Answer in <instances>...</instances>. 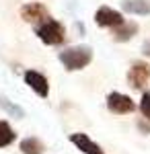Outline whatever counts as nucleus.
Segmentation results:
<instances>
[{
  "instance_id": "1",
  "label": "nucleus",
  "mask_w": 150,
  "mask_h": 154,
  "mask_svg": "<svg viewBox=\"0 0 150 154\" xmlns=\"http://www.w3.org/2000/svg\"><path fill=\"white\" fill-rule=\"evenodd\" d=\"M58 58L68 72H76V70L86 68L91 64L92 49L89 45H74V48H68V49H64V51H60Z\"/></svg>"
},
{
  "instance_id": "2",
  "label": "nucleus",
  "mask_w": 150,
  "mask_h": 154,
  "mask_svg": "<svg viewBox=\"0 0 150 154\" xmlns=\"http://www.w3.org/2000/svg\"><path fill=\"white\" fill-rule=\"evenodd\" d=\"M35 35L39 37L45 45H62L66 41V29L56 19H47L43 25L35 27Z\"/></svg>"
},
{
  "instance_id": "3",
  "label": "nucleus",
  "mask_w": 150,
  "mask_h": 154,
  "mask_svg": "<svg viewBox=\"0 0 150 154\" xmlns=\"http://www.w3.org/2000/svg\"><path fill=\"white\" fill-rule=\"evenodd\" d=\"M107 109L115 115H127V113L136 111V103L132 101V97L113 91V93L107 95Z\"/></svg>"
},
{
  "instance_id": "4",
  "label": "nucleus",
  "mask_w": 150,
  "mask_h": 154,
  "mask_svg": "<svg viewBox=\"0 0 150 154\" xmlns=\"http://www.w3.org/2000/svg\"><path fill=\"white\" fill-rule=\"evenodd\" d=\"M21 19H23L25 23H31V25H43L49 19V12L43 4H39V2H29V4H25L21 6Z\"/></svg>"
},
{
  "instance_id": "5",
  "label": "nucleus",
  "mask_w": 150,
  "mask_h": 154,
  "mask_svg": "<svg viewBox=\"0 0 150 154\" xmlns=\"http://www.w3.org/2000/svg\"><path fill=\"white\" fill-rule=\"evenodd\" d=\"M95 23L99 25V27L117 29V27H121L126 21H123V14L119 11L111 8V6H101V8H97V12H95Z\"/></svg>"
},
{
  "instance_id": "6",
  "label": "nucleus",
  "mask_w": 150,
  "mask_h": 154,
  "mask_svg": "<svg viewBox=\"0 0 150 154\" xmlns=\"http://www.w3.org/2000/svg\"><path fill=\"white\" fill-rule=\"evenodd\" d=\"M148 80H150V64H146V62H134L130 72H127V82H130V86L140 91V88L146 86Z\"/></svg>"
},
{
  "instance_id": "7",
  "label": "nucleus",
  "mask_w": 150,
  "mask_h": 154,
  "mask_svg": "<svg viewBox=\"0 0 150 154\" xmlns=\"http://www.w3.org/2000/svg\"><path fill=\"white\" fill-rule=\"evenodd\" d=\"M25 82L29 84V86H31L39 97H43V99H45V97L49 95V82H47V78L41 74V72L27 70V72H25Z\"/></svg>"
},
{
  "instance_id": "8",
  "label": "nucleus",
  "mask_w": 150,
  "mask_h": 154,
  "mask_svg": "<svg viewBox=\"0 0 150 154\" xmlns=\"http://www.w3.org/2000/svg\"><path fill=\"white\" fill-rule=\"evenodd\" d=\"M70 142L84 154H105L103 148H101L99 144H95L86 134H80V131H78V134H70Z\"/></svg>"
},
{
  "instance_id": "9",
  "label": "nucleus",
  "mask_w": 150,
  "mask_h": 154,
  "mask_svg": "<svg viewBox=\"0 0 150 154\" xmlns=\"http://www.w3.org/2000/svg\"><path fill=\"white\" fill-rule=\"evenodd\" d=\"M138 23H134V21H126V23L121 25V27H117V29H113V39L115 41H119V43H123V41H130L132 37L138 33Z\"/></svg>"
},
{
  "instance_id": "10",
  "label": "nucleus",
  "mask_w": 150,
  "mask_h": 154,
  "mask_svg": "<svg viewBox=\"0 0 150 154\" xmlns=\"http://www.w3.org/2000/svg\"><path fill=\"white\" fill-rule=\"evenodd\" d=\"M121 8L126 12H132V14L146 17V14H150V0H123Z\"/></svg>"
},
{
  "instance_id": "11",
  "label": "nucleus",
  "mask_w": 150,
  "mask_h": 154,
  "mask_svg": "<svg viewBox=\"0 0 150 154\" xmlns=\"http://www.w3.org/2000/svg\"><path fill=\"white\" fill-rule=\"evenodd\" d=\"M19 148H21V152L23 154H43V150H45V146L39 142L37 138H25L23 142L19 144Z\"/></svg>"
},
{
  "instance_id": "12",
  "label": "nucleus",
  "mask_w": 150,
  "mask_h": 154,
  "mask_svg": "<svg viewBox=\"0 0 150 154\" xmlns=\"http://www.w3.org/2000/svg\"><path fill=\"white\" fill-rule=\"evenodd\" d=\"M14 138H17V134L12 131V128L6 123V121H2V119H0V148L11 146V144L14 142Z\"/></svg>"
},
{
  "instance_id": "13",
  "label": "nucleus",
  "mask_w": 150,
  "mask_h": 154,
  "mask_svg": "<svg viewBox=\"0 0 150 154\" xmlns=\"http://www.w3.org/2000/svg\"><path fill=\"white\" fill-rule=\"evenodd\" d=\"M0 105L4 107V109H6L11 115H14L17 119H21V117L25 115V111H23L19 105H12V103H8V101H6V99H2V97H0Z\"/></svg>"
},
{
  "instance_id": "14",
  "label": "nucleus",
  "mask_w": 150,
  "mask_h": 154,
  "mask_svg": "<svg viewBox=\"0 0 150 154\" xmlns=\"http://www.w3.org/2000/svg\"><path fill=\"white\" fill-rule=\"evenodd\" d=\"M140 111H142V115L150 121V91H144V93H142V99H140Z\"/></svg>"
},
{
  "instance_id": "15",
  "label": "nucleus",
  "mask_w": 150,
  "mask_h": 154,
  "mask_svg": "<svg viewBox=\"0 0 150 154\" xmlns=\"http://www.w3.org/2000/svg\"><path fill=\"white\" fill-rule=\"evenodd\" d=\"M138 130L142 131V134H150V123H148V121H144V119H140V121H138Z\"/></svg>"
},
{
  "instance_id": "16",
  "label": "nucleus",
  "mask_w": 150,
  "mask_h": 154,
  "mask_svg": "<svg viewBox=\"0 0 150 154\" xmlns=\"http://www.w3.org/2000/svg\"><path fill=\"white\" fill-rule=\"evenodd\" d=\"M142 54H144V56H150V39H146V41L142 43Z\"/></svg>"
}]
</instances>
